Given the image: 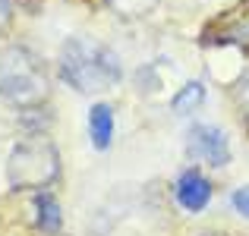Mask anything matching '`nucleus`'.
Segmentation results:
<instances>
[{"label":"nucleus","instance_id":"obj_11","mask_svg":"<svg viewBox=\"0 0 249 236\" xmlns=\"http://www.w3.org/2000/svg\"><path fill=\"white\" fill-rule=\"evenodd\" d=\"M13 3H19V6H22V3H29V0H13ZM32 3H38V0H32Z\"/></svg>","mask_w":249,"mask_h":236},{"label":"nucleus","instance_id":"obj_3","mask_svg":"<svg viewBox=\"0 0 249 236\" xmlns=\"http://www.w3.org/2000/svg\"><path fill=\"white\" fill-rule=\"evenodd\" d=\"M60 176V154L44 139H25L6 157V183L13 192L48 189Z\"/></svg>","mask_w":249,"mask_h":236},{"label":"nucleus","instance_id":"obj_1","mask_svg":"<svg viewBox=\"0 0 249 236\" xmlns=\"http://www.w3.org/2000/svg\"><path fill=\"white\" fill-rule=\"evenodd\" d=\"M57 76L79 95H101L123 79L120 57L95 38H67L57 57Z\"/></svg>","mask_w":249,"mask_h":236},{"label":"nucleus","instance_id":"obj_2","mask_svg":"<svg viewBox=\"0 0 249 236\" xmlns=\"http://www.w3.org/2000/svg\"><path fill=\"white\" fill-rule=\"evenodd\" d=\"M48 73L44 63L29 48H6L0 54V101L13 107H41L48 101Z\"/></svg>","mask_w":249,"mask_h":236},{"label":"nucleus","instance_id":"obj_7","mask_svg":"<svg viewBox=\"0 0 249 236\" xmlns=\"http://www.w3.org/2000/svg\"><path fill=\"white\" fill-rule=\"evenodd\" d=\"M35 227H38L44 236H57V233L63 230L60 202H57L51 192H38V195H35Z\"/></svg>","mask_w":249,"mask_h":236},{"label":"nucleus","instance_id":"obj_10","mask_svg":"<svg viewBox=\"0 0 249 236\" xmlns=\"http://www.w3.org/2000/svg\"><path fill=\"white\" fill-rule=\"evenodd\" d=\"M13 22V0H0V32L10 29Z\"/></svg>","mask_w":249,"mask_h":236},{"label":"nucleus","instance_id":"obj_6","mask_svg":"<svg viewBox=\"0 0 249 236\" xmlns=\"http://www.w3.org/2000/svg\"><path fill=\"white\" fill-rule=\"evenodd\" d=\"M114 135H117V117L114 107L104 101H95L89 107V142L95 152H107L114 145Z\"/></svg>","mask_w":249,"mask_h":236},{"label":"nucleus","instance_id":"obj_4","mask_svg":"<svg viewBox=\"0 0 249 236\" xmlns=\"http://www.w3.org/2000/svg\"><path fill=\"white\" fill-rule=\"evenodd\" d=\"M186 152L193 161H202L208 167H227L233 161V148H231V135L221 126L212 123H196L186 133Z\"/></svg>","mask_w":249,"mask_h":236},{"label":"nucleus","instance_id":"obj_8","mask_svg":"<svg viewBox=\"0 0 249 236\" xmlns=\"http://www.w3.org/2000/svg\"><path fill=\"white\" fill-rule=\"evenodd\" d=\"M205 95H208V88H205V82H183L180 88L170 95V110L174 114H180V117H186V114H193L196 107H202L205 104Z\"/></svg>","mask_w":249,"mask_h":236},{"label":"nucleus","instance_id":"obj_9","mask_svg":"<svg viewBox=\"0 0 249 236\" xmlns=\"http://www.w3.org/2000/svg\"><path fill=\"white\" fill-rule=\"evenodd\" d=\"M231 208L240 214V218L249 220V183H246V186H237L231 192Z\"/></svg>","mask_w":249,"mask_h":236},{"label":"nucleus","instance_id":"obj_5","mask_svg":"<svg viewBox=\"0 0 249 236\" xmlns=\"http://www.w3.org/2000/svg\"><path fill=\"white\" fill-rule=\"evenodd\" d=\"M214 199V183L199 167H186L174 183V202L186 214H202Z\"/></svg>","mask_w":249,"mask_h":236}]
</instances>
